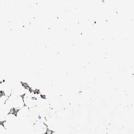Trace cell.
Here are the masks:
<instances>
[{
  "label": "cell",
  "instance_id": "obj_2",
  "mask_svg": "<svg viewBox=\"0 0 134 134\" xmlns=\"http://www.w3.org/2000/svg\"><path fill=\"white\" fill-rule=\"evenodd\" d=\"M24 105L29 108L34 107L37 102V99L34 96H32L31 93H25L23 98Z\"/></svg>",
  "mask_w": 134,
  "mask_h": 134
},
{
  "label": "cell",
  "instance_id": "obj_9",
  "mask_svg": "<svg viewBox=\"0 0 134 134\" xmlns=\"http://www.w3.org/2000/svg\"><path fill=\"white\" fill-rule=\"evenodd\" d=\"M2 92V90H1V87L0 86V97H1V94Z\"/></svg>",
  "mask_w": 134,
  "mask_h": 134
},
{
  "label": "cell",
  "instance_id": "obj_8",
  "mask_svg": "<svg viewBox=\"0 0 134 134\" xmlns=\"http://www.w3.org/2000/svg\"><path fill=\"white\" fill-rule=\"evenodd\" d=\"M3 104H4L3 103V101H2V99H1V97H0V106H2V105H3Z\"/></svg>",
  "mask_w": 134,
  "mask_h": 134
},
{
  "label": "cell",
  "instance_id": "obj_4",
  "mask_svg": "<svg viewBox=\"0 0 134 134\" xmlns=\"http://www.w3.org/2000/svg\"><path fill=\"white\" fill-rule=\"evenodd\" d=\"M30 113V108L27 106H24L18 110L16 117L18 120H24L28 118Z\"/></svg>",
  "mask_w": 134,
  "mask_h": 134
},
{
  "label": "cell",
  "instance_id": "obj_7",
  "mask_svg": "<svg viewBox=\"0 0 134 134\" xmlns=\"http://www.w3.org/2000/svg\"><path fill=\"white\" fill-rule=\"evenodd\" d=\"M7 132V129L4 128V127L1 125H0V133H5Z\"/></svg>",
  "mask_w": 134,
  "mask_h": 134
},
{
  "label": "cell",
  "instance_id": "obj_1",
  "mask_svg": "<svg viewBox=\"0 0 134 134\" xmlns=\"http://www.w3.org/2000/svg\"><path fill=\"white\" fill-rule=\"evenodd\" d=\"M5 104L10 109H20L25 106L23 98L21 96H17L11 94L5 103Z\"/></svg>",
  "mask_w": 134,
  "mask_h": 134
},
{
  "label": "cell",
  "instance_id": "obj_5",
  "mask_svg": "<svg viewBox=\"0 0 134 134\" xmlns=\"http://www.w3.org/2000/svg\"><path fill=\"white\" fill-rule=\"evenodd\" d=\"M11 109L5 104L0 106V122H4L9 114Z\"/></svg>",
  "mask_w": 134,
  "mask_h": 134
},
{
  "label": "cell",
  "instance_id": "obj_3",
  "mask_svg": "<svg viewBox=\"0 0 134 134\" xmlns=\"http://www.w3.org/2000/svg\"><path fill=\"white\" fill-rule=\"evenodd\" d=\"M18 120L16 115L13 114H9L4 122V127L7 130L13 127Z\"/></svg>",
  "mask_w": 134,
  "mask_h": 134
},
{
  "label": "cell",
  "instance_id": "obj_6",
  "mask_svg": "<svg viewBox=\"0 0 134 134\" xmlns=\"http://www.w3.org/2000/svg\"><path fill=\"white\" fill-rule=\"evenodd\" d=\"M33 129L36 132H38L41 134H43L46 133V130H47V128L46 125L43 122L38 121L36 122V124L34 125Z\"/></svg>",
  "mask_w": 134,
  "mask_h": 134
}]
</instances>
